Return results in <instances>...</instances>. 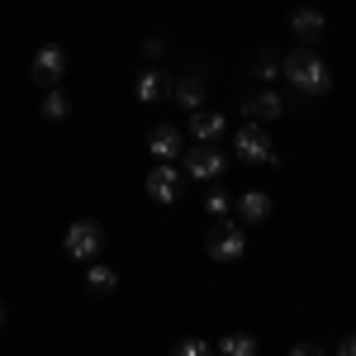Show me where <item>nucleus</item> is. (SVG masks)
I'll return each mask as SVG.
<instances>
[{
	"label": "nucleus",
	"instance_id": "nucleus-17",
	"mask_svg": "<svg viewBox=\"0 0 356 356\" xmlns=\"http://www.w3.org/2000/svg\"><path fill=\"white\" fill-rule=\"evenodd\" d=\"M38 110H43V119H67L72 100H67V90H62V86H53V90L43 95V105H38Z\"/></svg>",
	"mask_w": 356,
	"mask_h": 356
},
{
	"label": "nucleus",
	"instance_id": "nucleus-2",
	"mask_svg": "<svg viewBox=\"0 0 356 356\" xmlns=\"http://www.w3.org/2000/svg\"><path fill=\"white\" fill-rule=\"evenodd\" d=\"M181 171H186V181H219L223 171H228V157L214 143H200V147L181 152Z\"/></svg>",
	"mask_w": 356,
	"mask_h": 356
},
{
	"label": "nucleus",
	"instance_id": "nucleus-1",
	"mask_svg": "<svg viewBox=\"0 0 356 356\" xmlns=\"http://www.w3.org/2000/svg\"><path fill=\"white\" fill-rule=\"evenodd\" d=\"M280 72H285V81L295 86V95H304V100H323L332 90V72L328 62L314 53V48H295L290 57H280Z\"/></svg>",
	"mask_w": 356,
	"mask_h": 356
},
{
	"label": "nucleus",
	"instance_id": "nucleus-13",
	"mask_svg": "<svg viewBox=\"0 0 356 356\" xmlns=\"http://www.w3.org/2000/svg\"><path fill=\"white\" fill-rule=\"evenodd\" d=\"M166 90H171V81H166V76L157 72V67H147V72L138 76V86H134V95L143 100V105H157V100H162Z\"/></svg>",
	"mask_w": 356,
	"mask_h": 356
},
{
	"label": "nucleus",
	"instance_id": "nucleus-5",
	"mask_svg": "<svg viewBox=\"0 0 356 356\" xmlns=\"http://www.w3.org/2000/svg\"><path fill=\"white\" fill-rule=\"evenodd\" d=\"M186 191V171L176 162H157L147 171V200H157V204H176Z\"/></svg>",
	"mask_w": 356,
	"mask_h": 356
},
{
	"label": "nucleus",
	"instance_id": "nucleus-16",
	"mask_svg": "<svg viewBox=\"0 0 356 356\" xmlns=\"http://www.w3.org/2000/svg\"><path fill=\"white\" fill-rule=\"evenodd\" d=\"M86 285H90V295H110L114 285H119V271H114V266H105V261H90Z\"/></svg>",
	"mask_w": 356,
	"mask_h": 356
},
{
	"label": "nucleus",
	"instance_id": "nucleus-10",
	"mask_svg": "<svg viewBox=\"0 0 356 356\" xmlns=\"http://www.w3.org/2000/svg\"><path fill=\"white\" fill-rule=\"evenodd\" d=\"M228 134V119L214 110H191V138L195 143H214V138Z\"/></svg>",
	"mask_w": 356,
	"mask_h": 356
},
{
	"label": "nucleus",
	"instance_id": "nucleus-18",
	"mask_svg": "<svg viewBox=\"0 0 356 356\" xmlns=\"http://www.w3.org/2000/svg\"><path fill=\"white\" fill-rule=\"evenodd\" d=\"M275 72H280V57H275V53H257V57H252V76L271 81Z\"/></svg>",
	"mask_w": 356,
	"mask_h": 356
},
{
	"label": "nucleus",
	"instance_id": "nucleus-11",
	"mask_svg": "<svg viewBox=\"0 0 356 356\" xmlns=\"http://www.w3.org/2000/svg\"><path fill=\"white\" fill-rule=\"evenodd\" d=\"M280 110H285V100H280L275 90H257V95L243 100V114L252 119V124H266V119H275Z\"/></svg>",
	"mask_w": 356,
	"mask_h": 356
},
{
	"label": "nucleus",
	"instance_id": "nucleus-6",
	"mask_svg": "<svg viewBox=\"0 0 356 356\" xmlns=\"http://www.w3.org/2000/svg\"><path fill=\"white\" fill-rule=\"evenodd\" d=\"M204 247H209V257H214V261H238V257L247 252V233L238 228V223L219 219L214 228H209V243H204Z\"/></svg>",
	"mask_w": 356,
	"mask_h": 356
},
{
	"label": "nucleus",
	"instance_id": "nucleus-4",
	"mask_svg": "<svg viewBox=\"0 0 356 356\" xmlns=\"http://www.w3.org/2000/svg\"><path fill=\"white\" fill-rule=\"evenodd\" d=\"M233 152H238L243 162H266V166L280 162V157H275V147H271V138H266V124H252V119L233 134Z\"/></svg>",
	"mask_w": 356,
	"mask_h": 356
},
{
	"label": "nucleus",
	"instance_id": "nucleus-9",
	"mask_svg": "<svg viewBox=\"0 0 356 356\" xmlns=\"http://www.w3.org/2000/svg\"><path fill=\"white\" fill-rule=\"evenodd\" d=\"M290 29L300 33L304 48H314V43L323 38V10H314V5H300V10L290 15Z\"/></svg>",
	"mask_w": 356,
	"mask_h": 356
},
{
	"label": "nucleus",
	"instance_id": "nucleus-8",
	"mask_svg": "<svg viewBox=\"0 0 356 356\" xmlns=\"http://www.w3.org/2000/svg\"><path fill=\"white\" fill-rule=\"evenodd\" d=\"M147 152H152L157 162H176V157L186 152V134H181L176 124H152V134H147Z\"/></svg>",
	"mask_w": 356,
	"mask_h": 356
},
{
	"label": "nucleus",
	"instance_id": "nucleus-7",
	"mask_svg": "<svg viewBox=\"0 0 356 356\" xmlns=\"http://www.w3.org/2000/svg\"><path fill=\"white\" fill-rule=\"evenodd\" d=\"M62 76H67V48H57V43L38 48L33 53V81L53 90V86H62Z\"/></svg>",
	"mask_w": 356,
	"mask_h": 356
},
{
	"label": "nucleus",
	"instance_id": "nucleus-19",
	"mask_svg": "<svg viewBox=\"0 0 356 356\" xmlns=\"http://www.w3.org/2000/svg\"><path fill=\"white\" fill-rule=\"evenodd\" d=\"M171 356H214V347H209L204 337H186V342H176Z\"/></svg>",
	"mask_w": 356,
	"mask_h": 356
},
{
	"label": "nucleus",
	"instance_id": "nucleus-20",
	"mask_svg": "<svg viewBox=\"0 0 356 356\" xmlns=\"http://www.w3.org/2000/svg\"><path fill=\"white\" fill-rule=\"evenodd\" d=\"M204 204H209V214H228V195H223L219 186L209 191V200H204Z\"/></svg>",
	"mask_w": 356,
	"mask_h": 356
},
{
	"label": "nucleus",
	"instance_id": "nucleus-15",
	"mask_svg": "<svg viewBox=\"0 0 356 356\" xmlns=\"http://www.w3.org/2000/svg\"><path fill=\"white\" fill-rule=\"evenodd\" d=\"M214 356H257V337L252 332H223Z\"/></svg>",
	"mask_w": 356,
	"mask_h": 356
},
{
	"label": "nucleus",
	"instance_id": "nucleus-12",
	"mask_svg": "<svg viewBox=\"0 0 356 356\" xmlns=\"http://www.w3.org/2000/svg\"><path fill=\"white\" fill-rule=\"evenodd\" d=\"M238 219L243 223H266L271 219V195L266 191H247L243 200H238Z\"/></svg>",
	"mask_w": 356,
	"mask_h": 356
},
{
	"label": "nucleus",
	"instance_id": "nucleus-22",
	"mask_svg": "<svg viewBox=\"0 0 356 356\" xmlns=\"http://www.w3.org/2000/svg\"><path fill=\"white\" fill-rule=\"evenodd\" d=\"M337 356H356V332L347 337V342H342V347H337Z\"/></svg>",
	"mask_w": 356,
	"mask_h": 356
},
{
	"label": "nucleus",
	"instance_id": "nucleus-14",
	"mask_svg": "<svg viewBox=\"0 0 356 356\" xmlns=\"http://www.w3.org/2000/svg\"><path fill=\"white\" fill-rule=\"evenodd\" d=\"M171 100H176L181 110H195V105H204V81H200V76H181V81L171 86Z\"/></svg>",
	"mask_w": 356,
	"mask_h": 356
},
{
	"label": "nucleus",
	"instance_id": "nucleus-21",
	"mask_svg": "<svg viewBox=\"0 0 356 356\" xmlns=\"http://www.w3.org/2000/svg\"><path fill=\"white\" fill-rule=\"evenodd\" d=\"M290 356H323V352H318L314 342H295V347H290Z\"/></svg>",
	"mask_w": 356,
	"mask_h": 356
},
{
	"label": "nucleus",
	"instance_id": "nucleus-23",
	"mask_svg": "<svg viewBox=\"0 0 356 356\" xmlns=\"http://www.w3.org/2000/svg\"><path fill=\"white\" fill-rule=\"evenodd\" d=\"M0 323H5V304H0Z\"/></svg>",
	"mask_w": 356,
	"mask_h": 356
},
{
	"label": "nucleus",
	"instance_id": "nucleus-3",
	"mask_svg": "<svg viewBox=\"0 0 356 356\" xmlns=\"http://www.w3.org/2000/svg\"><path fill=\"white\" fill-rule=\"evenodd\" d=\"M62 247H67L72 261H86V266H90V261L100 257V247H105V228H100L95 219H76L72 228H67Z\"/></svg>",
	"mask_w": 356,
	"mask_h": 356
}]
</instances>
